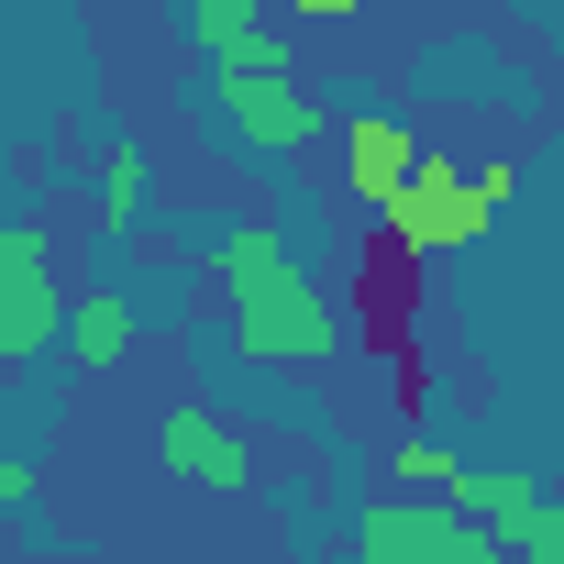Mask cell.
<instances>
[{
    "label": "cell",
    "instance_id": "6da1fadb",
    "mask_svg": "<svg viewBox=\"0 0 564 564\" xmlns=\"http://www.w3.org/2000/svg\"><path fill=\"white\" fill-rule=\"evenodd\" d=\"M210 276H221V333H232L243 366L311 377V366L344 355V311L311 289V265L289 254V232H276L265 210H243V221L210 232Z\"/></svg>",
    "mask_w": 564,
    "mask_h": 564
},
{
    "label": "cell",
    "instance_id": "7a4b0ae2",
    "mask_svg": "<svg viewBox=\"0 0 564 564\" xmlns=\"http://www.w3.org/2000/svg\"><path fill=\"white\" fill-rule=\"evenodd\" d=\"M509 188H520L509 155H487V166L432 155V166L410 177V199L388 210V254H465V243H487V221L509 210Z\"/></svg>",
    "mask_w": 564,
    "mask_h": 564
},
{
    "label": "cell",
    "instance_id": "3957f363",
    "mask_svg": "<svg viewBox=\"0 0 564 564\" xmlns=\"http://www.w3.org/2000/svg\"><path fill=\"white\" fill-rule=\"evenodd\" d=\"M199 89H210V111H221V133H232L243 155H300V144L333 133V100H322L289 56H265V67H210Z\"/></svg>",
    "mask_w": 564,
    "mask_h": 564
},
{
    "label": "cell",
    "instance_id": "277c9868",
    "mask_svg": "<svg viewBox=\"0 0 564 564\" xmlns=\"http://www.w3.org/2000/svg\"><path fill=\"white\" fill-rule=\"evenodd\" d=\"M67 311H78V289L56 276V243H45V221H0V355H56L67 344Z\"/></svg>",
    "mask_w": 564,
    "mask_h": 564
},
{
    "label": "cell",
    "instance_id": "5b68a950",
    "mask_svg": "<svg viewBox=\"0 0 564 564\" xmlns=\"http://www.w3.org/2000/svg\"><path fill=\"white\" fill-rule=\"evenodd\" d=\"M355 564H509L465 509H432V498H377L366 531H355Z\"/></svg>",
    "mask_w": 564,
    "mask_h": 564
},
{
    "label": "cell",
    "instance_id": "8992f818",
    "mask_svg": "<svg viewBox=\"0 0 564 564\" xmlns=\"http://www.w3.org/2000/svg\"><path fill=\"white\" fill-rule=\"evenodd\" d=\"M155 465L188 476V487H210V498H243V487H254V443H243L221 410H199V399H166V410H155Z\"/></svg>",
    "mask_w": 564,
    "mask_h": 564
},
{
    "label": "cell",
    "instance_id": "52a82bcc",
    "mask_svg": "<svg viewBox=\"0 0 564 564\" xmlns=\"http://www.w3.org/2000/svg\"><path fill=\"white\" fill-rule=\"evenodd\" d=\"M465 520H476L509 564H564V498L531 487V476H476V487H465Z\"/></svg>",
    "mask_w": 564,
    "mask_h": 564
},
{
    "label": "cell",
    "instance_id": "ba28073f",
    "mask_svg": "<svg viewBox=\"0 0 564 564\" xmlns=\"http://www.w3.org/2000/svg\"><path fill=\"white\" fill-rule=\"evenodd\" d=\"M421 166H432V155H421V133H410V122H388V111H355V122H344V177H355V199H366L377 221L410 199V177H421Z\"/></svg>",
    "mask_w": 564,
    "mask_h": 564
},
{
    "label": "cell",
    "instance_id": "9c48e42d",
    "mask_svg": "<svg viewBox=\"0 0 564 564\" xmlns=\"http://www.w3.org/2000/svg\"><path fill=\"white\" fill-rule=\"evenodd\" d=\"M188 45L210 67H265V56H289V34H276L265 12H243V0H188Z\"/></svg>",
    "mask_w": 564,
    "mask_h": 564
},
{
    "label": "cell",
    "instance_id": "30bf717a",
    "mask_svg": "<svg viewBox=\"0 0 564 564\" xmlns=\"http://www.w3.org/2000/svg\"><path fill=\"white\" fill-rule=\"evenodd\" d=\"M133 355V300L122 289H78V311H67V366L78 377H111Z\"/></svg>",
    "mask_w": 564,
    "mask_h": 564
},
{
    "label": "cell",
    "instance_id": "8fae6325",
    "mask_svg": "<svg viewBox=\"0 0 564 564\" xmlns=\"http://www.w3.org/2000/svg\"><path fill=\"white\" fill-rule=\"evenodd\" d=\"M144 210H155V177H144L133 144H111V155H100V188H89V221L122 243V232H144Z\"/></svg>",
    "mask_w": 564,
    "mask_h": 564
},
{
    "label": "cell",
    "instance_id": "7c38bea8",
    "mask_svg": "<svg viewBox=\"0 0 564 564\" xmlns=\"http://www.w3.org/2000/svg\"><path fill=\"white\" fill-rule=\"evenodd\" d=\"M465 487H476V465L454 454V443H399V498H432V509H465Z\"/></svg>",
    "mask_w": 564,
    "mask_h": 564
}]
</instances>
